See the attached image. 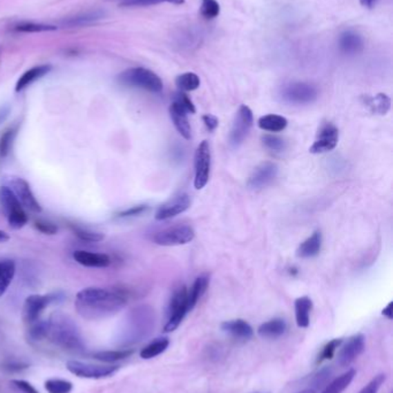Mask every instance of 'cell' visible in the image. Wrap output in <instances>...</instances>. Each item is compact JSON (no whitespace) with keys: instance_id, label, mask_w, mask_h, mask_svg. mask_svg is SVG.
<instances>
[{"instance_id":"obj_4","label":"cell","mask_w":393,"mask_h":393,"mask_svg":"<svg viewBox=\"0 0 393 393\" xmlns=\"http://www.w3.org/2000/svg\"><path fill=\"white\" fill-rule=\"evenodd\" d=\"M0 205L5 216L8 219L10 227L13 229H21L25 227L28 222L27 212L8 185L0 186Z\"/></svg>"},{"instance_id":"obj_12","label":"cell","mask_w":393,"mask_h":393,"mask_svg":"<svg viewBox=\"0 0 393 393\" xmlns=\"http://www.w3.org/2000/svg\"><path fill=\"white\" fill-rule=\"evenodd\" d=\"M338 141H339L338 128L331 122H324V123L320 124L316 139L314 141V144L310 146V153L320 154V153L332 151L337 146Z\"/></svg>"},{"instance_id":"obj_16","label":"cell","mask_w":393,"mask_h":393,"mask_svg":"<svg viewBox=\"0 0 393 393\" xmlns=\"http://www.w3.org/2000/svg\"><path fill=\"white\" fill-rule=\"evenodd\" d=\"M278 174V167L274 162H263L255 168L248 179V186L251 189L260 190L269 185Z\"/></svg>"},{"instance_id":"obj_52","label":"cell","mask_w":393,"mask_h":393,"mask_svg":"<svg viewBox=\"0 0 393 393\" xmlns=\"http://www.w3.org/2000/svg\"><path fill=\"white\" fill-rule=\"evenodd\" d=\"M392 310H393V303H390L389 305H387V306H386L385 308L383 310L382 314L383 315H384V316L387 317L389 320H392L393 319Z\"/></svg>"},{"instance_id":"obj_32","label":"cell","mask_w":393,"mask_h":393,"mask_svg":"<svg viewBox=\"0 0 393 393\" xmlns=\"http://www.w3.org/2000/svg\"><path fill=\"white\" fill-rule=\"evenodd\" d=\"M169 345H170V341L167 338H158L149 345H146V347L142 348V351L140 352V356L144 360L156 358L163 352L166 351Z\"/></svg>"},{"instance_id":"obj_18","label":"cell","mask_w":393,"mask_h":393,"mask_svg":"<svg viewBox=\"0 0 393 393\" xmlns=\"http://www.w3.org/2000/svg\"><path fill=\"white\" fill-rule=\"evenodd\" d=\"M104 10H87V12H84V13L77 14L74 17H65L63 20H60L59 24L61 27L65 28L87 27V26L96 23L97 21L104 19Z\"/></svg>"},{"instance_id":"obj_7","label":"cell","mask_w":393,"mask_h":393,"mask_svg":"<svg viewBox=\"0 0 393 393\" xmlns=\"http://www.w3.org/2000/svg\"><path fill=\"white\" fill-rule=\"evenodd\" d=\"M194 237V229L189 225H174L156 232L153 241L160 246H178L191 243Z\"/></svg>"},{"instance_id":"obj_54","label":"cell","mask_w":393,"mask_h":393,"mask_svg":"<svg viewBox=\"0 0 393 393\" xmlns=\"http://www.w3.org/2000/svg\"><path fill=\"white\" fill-rule=\"evenodd\" d=\"M8 241H10V234L8 232H5V231L0 230V244L6 243Z\"/></svg>"},{"instance_id":"obj_35","label":"cell","mask_w":393,"mask_h":393,"mask_svg":"<svg viewBox=\"0 0 393 393\" xmlns=\"http://www.w3.org/2000/svg\"><path fill=\"white\" fill-rule=\"evenodd\" d=\"M134 353L133 350H120V351H101L97 353H94L93 356L98 361L112 362L119 361V360H124V359L129 358L131 355Z\"/></svg>"},{"instance_id":"obj_13","label":"cell","mask_w":393,"mask_h":393,"mask_svg":"<svg viewBox=\"0 0 393 393\" xmlns=\"http://www.w3.org/2000/svg\"><path fill=\"white\" fill-rule=\"evenodd\" d=\"M58 300L56 294H32L26 299L22 310V317L27 324H32L39 320L43 310L49 306L50 303Z\"/></svg>"},{"instance_id":"obj_55","label":"cell","mask_w":393,"mask_h":393,"mask_svg":"<svg viewBox=\"0 0 393 393\" xmlns=\"http://www.w3.org/2000/svg\"><path fill=\"white\" fill-rule=\"evenodd\" d=\"M298 393H315V392H314L313 390L306 389V390H303L301 392H298Z\"/></svg>"},{"instance_id":"obj_1","label":"cell","mask_w":393,"mask_h":393,"mask_svg":"<svg viewBox=\"0 0 393 393\" xmlns=\"http://www.w3.org/2000/svg\"><path fill=\"white\" fill-rule=\"evenodd\" d=\"M127 303L128 296L120 290L93 286L77 293L75 310L86 320H102L119 313Z\"/></svg>"},{"instance_id":"obj_10","label":"cell","mask_w":393,"mask_h":393,"mask_svg":"<svg viewBox=\"0 0 393 393\" xmlns=\"http://www.w3.org/2000/svg\"><path fill=\"white\" fill-rule=\"evenodd\" d=\"M253 123H254V117L251 108L246 105H241L238 110L237 115L234 117L230 132V144L233 148H238L244 143L253 127Z\"/></svg>"},{"instance_id":"obj_44","label":"cell","mask_w":393,"mask_h":393,"mask_svg":"<svg viewBox=\"0 0 393 393\" xmlns=\"http://www.w3.org/2000/svg\"><path fill=\"white\" fill-rule=\"evenodd\" d=\"M262 141H263L265 148H268L271 151L282 152L285 150V141L282 138L276 136V134H265L262 137Z\"/></svg>"},{"instance_id":"obj_3","label":"cell","mask_w":393,"mask_h":393,"mask_svg":"<svg viewBox=\"0 0 393 393\" xmlns=\"http://www.w3.org/2000/svg\"><path fill=\"white\" fill-rule=\"evenodd\" d=\"M118 81L122 85L146 90L149 92L158 93L163 90V82L160 76L143 67L127 69L118 76Z\"/></svg>"},{"instance_id":"obj_49","label":"cell","mask_w":393,"mask_h":393,"mask_svg":"<svg viewBox=\"0 0 393 393\" xmlns=\"http://www.w3.org/2000/svg\"><path fill=\"white\" fill-rule=\"evenodd\" d=\"M35 228L39 232L44 234H56L57 231H58V227L56 224L51 223L49 221H36Z\"/></svg>"},{"instance_id":"obj_17","label":"cell","mask_w":393,"mask_h":393,"mask_svg":"<svg viewBox=\"0 0 393 393\" xmlns=\"http://www.w3.org/2000/svg\"><path fill=\"white\" fill-rule=\"evenodd\" d=\"M365 338L362 334H354L345 343L339 352V365L347 367L365 351Z\"/></svg>"},{"instance_id":"obj_15","label":"cell","mask_w":393,"mask_h":393,"mask_svg":"<svg viewBox=\"0 0 393 393\" xmlns=\"http://www.w3.org/2000/svg\"><path fill=\"white\" fill-rule=\"evenodd\" d=\"M191 196H188L187 193H180L158 208L156 219L162 221L177 216L179 214L186 212L191 206Z\"/></svg>"},{"instance_id":"obj_8","label":"cell","mask_w":393,"mask_h":393,"mask_svg":"<svg viewBox=\"0 0 393 393\" xmlns=\"http://www.w3.org/2000/svg\"><path fill=\"white\" fill-rule=\"evenodd\" d=\"M119 368L120 367L118 365H93V363L77 361V360L67 362L68 372H72L73 375L77 376V377H81V379H106V377L115 375V372H118Z\"/></svg>"},{"instance_id":"obj_24","label":"cell","mask_w":393,"mask_h":393,"mask_svg":"<svg viewBox=\"0 0 393 393\" xmlns=\"http://www.w3.org/2000/svg\"><path fill=\"white\" fill-rule=\"evenodd\" d=\"M322 248V234L320 231H315L309 238L300 244L296 250V255L301 259H309L316 256Z\"/></svg>"},{"instance_id":"obj_9","label":"cell","mask_w":393,"mask_h":393,"mask_svg":"<svg viewBox=\"0 0 393 393\" xmlns=\"http://www.w3.org/2000/svg\"><path fill=\"white\" fill-rule=\"evenodd\" d=\"M195 189L201 190L209 182L211 169V151L209 143L203 141L195 152Z\"/></svg>"},{"instance_id":"obj_40","label":"cell","mask_w":393,"mask_h":393,"mask_svg":"<svg viewBox=\"0 0 393 393\" xmlns=\"http://www.w3.org/2000/svg\"><path fill=\"white\" fill-rule=\"evenodd\" d=\"M170 3L174 5H182L184 0H122L119 3L120 7H146L158 3Z\"/></svg>"},{"instance_id":"obj_37","label":"cell","mask_w":393,"mask_h":393,"mask_svg":"<svg viewBox=\"0 0 393 393\" xmlns=\"http://www.w3.org/2000/svg\"><path fill=\"white\" fill-rule=\"evenodd\" d=\"M70 229L73 230L74 234H77V237L80 238L81 241H88V243H99V241L104 239L105 236L101 232H96V231H91L86 228L77 227L72 224Z\"/></svg>"},{"instance_id":"obj_34","label":"cell","mask_w":393,"mask_h":393,"mask_svg":"<svg viewBox=\"0 0 393 393\" xmlns=\"http://www.w3.org/2000/svg\"><path fill=\"white\" fill-rule=\"evenodd\" d=\"M175 84L181 91H194L199 88L201 81L194 72H184L178 76Z\"/></svg>"},{"instance_id":"obj_33","label":"cell","mask_w":393,"mask_h":393,"mask_svg":"<svg viewBox=\"0 0 393 393\" xmlns=\"http://www.w3.org/2000/svg\"><path fill=\"white\" fill-rule=\"evenodd\" d=\"M57 26L52 24L35 23V22H21L17 24L15 31L17 32H26V34H37V32H46V31H56Z\"/></svg>"},{"instance_id":"obj_11","label":"cell","mask_w":393,"mask_h":393,"mask_svg":"<svg viewBox=\"0 0 393 393\" xmlns=\"http://www.w3.org/2000/svg\"><path fill=\"white\" fill-rule=\"evenodd\" d=\"M5 181L6 185L13 191L25 210H30L32 213L42 212V207L36 199L35 194L32 193L30 185L26 179L21 177H8Z\"/></svg>"},{"instance_id":"obj_53","label":"cell","mask_w":393,"mask_h":393,"mask_svg":"<svg viewBox=\"0 0 393 393\" xmlns=\"http://www.w3.org/2000/svg\"><path fill=\"white\" fill-rule=\"evenodd\" d=\"M360 3L365 8H372L375 5L376 0H360Z\"/></svg>"},{"instance_id":"obj_2","label":"cell","mask_w":393,"mask_h":393,"mask_svg":"<svg viewBox=\"0 0 393 393\" xmlns=\"http://www.w3.org/2000/svg\"><path fill=\"white\" fill-rule=\"evenodd\" d=\"M46 339L65 351L84 352V341L80 330L70 316L63 313L53 314L48 320Z\"/></svg>"},{"instance_id":"obj_28","label":"cell","mask_w":393,"mask_h":393,"mask_svg":"<svg viewBox=\"0 0 393 393\" xmlns=\"http://www.w3.org/2000/svg\"><path fill=\"white\" fill-rule=\"evenodd\" d=\"M209 286V277L207 275L199 276L198 279H195L194 284L191 286V290L188 291V306L191 310L194 308L195 305L198 303L201 296L204 294L207 289Z\"/></svg>"},{"instance_id":"obj_30","label":"cell","mask_w":393,"mask_h":393,"mask_svg":"<svg viewBox=\"0 0 393 393\" xmlns=\"http://www.w3.org/2000/svg\"><path fill=\"white\" fill-rule=\"evenodd\" d=\"M365 103L372 113L385 115L391 107V99L385 93H378L375 97H365Z\"/></svg>"},{"instance_id":"obj_25","label":"cell","mask_w":393,"mask_h":393,"mask_svg":"<svg viewBox=\"0 0 393 393\" xmlns=\"http://www.w3.org/2000/svg\"><path fill=\"white\" fill-rule=\"evenodd\" d=\"M296 321L298 327L307 328L309 325L310 312L313 308V301L309 296H300L294 303Z\"/></svg>"},{"instance_id":"obj_14","label":"cell","mask_w":393,"mask_h":393,"mask_svg":"<svg viewBox=\"0 0 393 393\" xmlns=\"http://www.w3.org/2000/svg\"><path fill=\"white\" fill-rule=\"evenodd\" d=\"M153 314L151 310H137L134 314L132 320V328L129 327L127 341L131 343L142 341V338L146 337L153 329Z\"/></svg>"},{"instance_id":"obj_26","label":"cell","mask_w":393,"mask_h":393,"mask_svg":"<svg viewBox=\"0 0 393 393\" xmlns=\"http://www.w3.org/2000/svg\"><path fill=\"white\" fill-rule=\"evenodd\" d=\"M286 328H287V324H286L285 320L272 319V320L261 324L258 327V332L261 337L275 339V338L280 337L285 334Z\"/></svg>"},{"instance_id":"obj_20","label":"cell","mask_w":393,"mask_h":393,"mask_svg":"<svg viewBox=\"0 0 393 393\" xmlns=\"http://www.w3.org/2000/svg\"><path fill=\"white\" fill-rule=\"evenodd\" d=\"M338 48L346 55L358 54L365 48L361 34L354 30H345L338 39Z\"/></svg>"},{"instance_id":"obj_51","label":"cell","mask_w":393,"mask_h":393,"mask_svg":"<svg viewBox=\"0 0 393 393\" xmlns=\"http://www.w3.org/2000/svg\"><path fill=\"white\" fill-rule=\"evenodd\" d=\"M203 123L206 125L207 129L209 131H213L218 127V119L216 117H213L211 114H206L203 115L202 117Z\"/></svg>"},{"instance_id":"obj_27","label":"cell","mask_w":393,"mask_h":393,"mask_svg":"<svg viewBox=\"0 0 393 393\" xmlns=\"http://www.w3.org/2000/svg\"><path fill=\"white\" fill-rule=\"evenodd\" d=\"M17 265L13 260L5 259L0 261V296H4L15 279Z\"/></svg>"},{"instance_id":"obj_41","label":"cell","mask_w":393,"mask_h":393,"mask_svg":"<svg viewBox=\"0 0 393 393\" xmlns=\"http://www.w3.org/2000/svg\"><path fill=\"white\" fill-rule=\"evenodd\" d=\"M343 344V339L341 338H337V339H332V341H329L325 344L322 351H320V354L317 356L316 363H322L323 361H327V360H331L334 358V353L337 351L338 347Z\"/></svg>"},{"instance_id":"obj_42","label":"cell","mask_w":393,"mask_h":393,"mask_svg":"<svg viewBox=\"0 0 393 393\" xmlns=\"http://www.w3.org/2000/svg\"><path fill=\"white\" fill-rule=\"evenodd\" d=\"M220 13V3L217 0H202L201 14L207 20L216 19Z\"/></svg>"},{"instance_id":"obj_50","label":"cell","mask_w":393,"mask_h":393,"mask_svg":"<svg viewBox=\"0 0 393 393\" xmlns=\"http://www.w3.org/2000/svg\"><path fill=\"white\" fill-rule=\"evenodd\" d=\"M146 210H148V206H146V205H139V206H134L132 207V208H128V210H124V212H122V213L119 214V216H136V215H140V214L144 213Z\"/></svg>"},{"instance_id":"obj_31","label":"cell","mask_w":393,"mask_h":393,"mask_svg":"<svg viewBox=\"0 0 393 393\" xmlns=\"http://www.w3.org/2000/svg\"><path fill=\"white\" fill-rule=\"evenodd\" d=\"M356 372L354 369L347 370L343 375L338 376L337 379H334L332 382L329 383L325 389L320 393H343L345 390L347 389L348 385L351 384L352 381L354 379Z\"/></svg>"},{"instance_id":"obj_5","label":"cell","mask_w":393,"mask_h":393,"mask_svg":"<svg viewBox=\"0 0 393 393\" xmlns=\"http://www.w3.org/2000/svg\"><path fill=\"white\" fill-rule=\"evenodd\" d=\"M187 294L188 290L184 286H181L177 291H174L167 308V322L164 327L165 332L175 330L184 321L188 312H191V308L188 306Z\"/></svg>"},{"instance_id":"obj_6","label":"cell","mask_w":393,"mask_h":393,"mask_svg":"<svg viewBox=\"0 0 393 393\" xmlns=\"http://www.w3.org/2000/svg\"><path fill=\"white\" fill-rule=\"evenodd\" d=\"M280 97L286 103L292 105H308L317 99L316 86L306 82H291L282 86Z\"/></svg>"},{"instance_id":"obj_47","label":"cell","mask_w":393,"mask_h":393,"mask_svg":"<svg viewBox=\"0 0 393 393\" xmlns=\"http://www.w3.org/2000/svg\"><path fill=\"white\" fill-rule=\"evenodd\" d=\"M174 101H177L179 105H180L182 108H184L187 113L194 114L196 112V108H195V105L191 101V98L184 92H178L175 94V99Z\"/></svg>"},{"instance_id":"obj_48","label":"cell","mask_w":393,"mask_h":393,"mask_svg":"<svg viewBox=\"0 0 393 393\" xmlns=\"http://www.w3.org/2000/svg\"><path fill=\"white\" fill-rule=\"evenodd\" d=\"M11 384L20 393H39L30 383L26 382L23 379H13Z\"/></svg>"},{"instance_id":"obj_46","label":"cell","mask_w":393,"mask_h":393,"mask_svg":"<svg viewBox=\"0 0 393 393\" xmlns=\"http://www.w3.org/2000/svg\"><path fill=\"white\" fill-rule=\"evenodd\" d=\"M385 374H378L358 393H378L379 389L383 385V383L385 382Z\"/></svg>"},{"instance_id":"obj_22","label":"cell","mask_w":393,"mask_h":393,"mask_svg":"<svg viewBox=\"0 0 393 393\" xmlns=\"http://www.w3.org/2000/svg\"><path fill=\"white\" fill-rule=\"evenodd\" d=\"M222 330L240 341H249L254 334V330L251 324L240 319L225 321L222 323Z\"/></svg>"},{"instance_id":"obj_45","label":"cell","mask_w":393,"mask_h":393,"mask_svg":"<svg viewBox=\"0 0 393 393\" xmlns=\"http://www.w3.org/2000/svg\"><path fill=\"white\" fill-rule=\"evenodd\" d=\"M0 368L10 374H15V372H21L28 369L29 365L27 362L20 361V360H6L0 365Z\"/></svg>"},{"instance_id":"obj_43","label":"cell","mask_w":393,"mask_h":393,"mask_svg":"<svg viewBox=\"0 0 393 393\" xmlns=\"http://www.w3.org/2000/svg\"><path fill=\"white\" fill-rule=\"evenodd\" d=\"M330 375L331 370L329 368H323L317 372L310 379L308 389L313 390L314 392L316 393L327 382V379H330Z\"/></svg>"},{"instance_id":"obj_21","label":"cell","mask_w":393,"mask_h":393,"mask_svg":"<svg viewBox=\"0 0 393 393\" xmlns=\"http://www.w3.org/2000/svg\"><path fill=\"white\" fill-rule=\"evenodd\" d=\"M187 114V112L177 101L171 103L170 117L173 121L174 127L184 139H191V128L188 121Z\"/></svg>"},{"instance_id":"obj_39","label":"cell","mask_w":393,"mask_h":393,"mask_svg":"<svg viewBox=\"0 0 393 393\" xmlns=\"http://www.w3.org/2000/svg\"><path fill=\"white\" fill-rule=\"evenodd\" d=\"M46 390L49 393H70L73 390V384L65 379H49L46 382Z\"/></svg>"},{"instance_id":"obj_36","label":"cell","mask_w":393,"mask_h":393,"mask_svg":"<svg viewBox=\"0 0 393 393\" xmlns=\"http://www.w3.org/2000/svg\"><path fill=\"white\" fill-rule=\"evenodd\" d=\"M48 332V321L39 320L34 323L29 324L28 336L29 341H41L46 339Z\"/></svg>"},{"instance_id":"obj_29","label":"cell","mask_w":393,"mask_h":393,"mask_svg":"<svg viewBox=\"0 0 393 393\" xmlns=\"http://www.w3.org/2000/svg\"><path fill=\"white\" fill-rule=\"evenodd\" d=\"M258 123L262 130L279 132L287 127L289 122L286 120V117H280L277 114H268V115L260 117Z\"/></svg>"},{"instance_id":"obj_38","label":"cell","mask_w":393,"mask_h":393,"mask_svg":"<svg viewBox=\"0 0 393 393\" xmlns=\"http://www.w3.org/2000/svg\"><path fill=\"white\" fill-rule=\"evenodd\" d=\"M17 131H18L17 128H10L5 131L4 134H1V137H0V160L6 158L11 151Z\"/></svg>"},{"instance_id":"obj_19","label":"cell","mask_w":393,"mask_h":393,"mask_svg":"<svg viewBox=\"0 0 393 393\" xmlns=\"http://www.w3.org/2000/svg\"><path fill=\"white\" fill-rule=\"evenodd\" d=\"M73 259L77 263L88 268H106L111 265V258L105 253H94V252L77 250L73 253Z\"/></svg>"},{"instance_id":"obj_23","label":"cell","mask_w":393,"mask_h":393,"mask_svg":"<svg viewBox=\"0 0 393 393\" xmlns=\"http://www.w3.org/2000/svg\"><path fill=\"white\" fill-rule=\"evenodd\" d=\"M51 70H52V66L51 65H39L32 67L18 79V82L15 84V91L21 92L28 86L32 85V83H35L36 81H39L44 76L48 75Z\"/></svg>"}]
</instances>
